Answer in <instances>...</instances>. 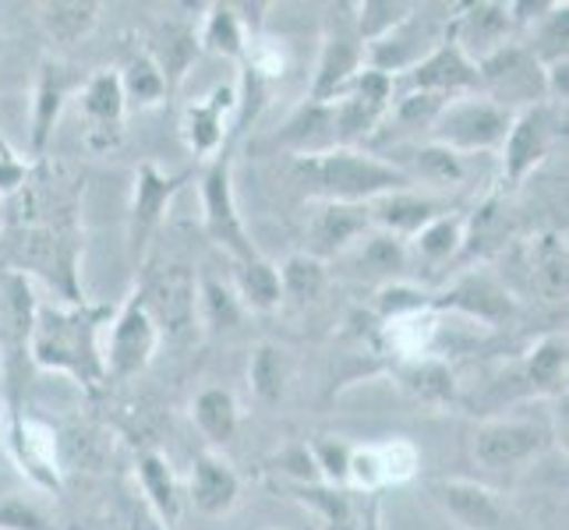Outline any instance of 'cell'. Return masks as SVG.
Wrapping results in <instances>:
<instances>
[{
	"instance_id": "6da1fadb",
	"label": "cell",
	"mask_w": 569,
	"mask_h": 530,
	"mask_svg": "<svg viewBox=\"0 0 569 530\" xmlns=\"http://www.w3.org/2000/svg\"><path fill=\"white\" fill-rule=\"evenodd\" d=\"M110 322V308L100 304H36V319L29 332V358L47 368L71 376L86 389L107 386L100 329Z\"/></svg>"
},
{
	"instance_id": "7a4b0ae2",
	"label": "cell",
	"mask_w": 569,
	"mask_h": 530,
	"mask_svg": "<svg viewBox=\"0 0 569 530\" xmlns=\"http://www.w3.org/2000/svg\"><path fill=\"white\" fill-rule=\"evenodd\" d=\"M293 184L316 202H343V206H371L382 194L410 191L415 181L392 167V160L361 152L355 146H337L316 156H293Z\"/></svg>"
},
{
	"instance_id": "3957f363",
	"label": "cell",
	"mask_w": 569,
	"mask_h": 530,
	"mask_svg": "<svg viewBox=\"0 0 569 530\" xmlns=\"http://www.w3.org/2000/svg\"><path fill=\"white\" fill-rule=\"evenodd\" d=\"M509 124H513V110L492 103L481 92H467V96H457V100H449L439 110L428 134L436 146L457 152V156H467V152L499 149Z\"/></svg>"
},
{
	"instance_id": "277c9868",
	"label": "cell",
	"mask_w": 569,
	"mask_h": 530,
	"mask_svg": "<svg viewBox=\"0 0 569 530\" xmlns=\"http://www.w3.org/2000/svg\"><path fill=\"white\" fill-rule=\"evenodd\" d=\"M478 92L513 113L548 103L545 68L523 43H506L478 64Z\"/></svg>"
},
{
	"instance_id": "5b68a950",
	"label": "cell",
	"mask_w": 569,
	"mask_h": 530,
	"mask_svg": "<svg viewBox=\"0 0 569 530\" xmlns=\"http://www.w3.org/2000/svg\"><path fill=\"white\" fill-rule=\"evenodd\" d=\"M202 220H206V233L212 238V244H220L233 262L259 259V251H254L244 230V220L238 212V199H233L230 149L216 152L209 167L202 170Z\"/></svg>"
},
{
	"instance_id": "8992f818",
	"label": "cell",
	"mask_w": 569,
	"mask_h": 530,
	"mask_svg": "<svg viewBox=\"0 0 569 530\" xmlns=\"http://www.w3.org/2000/svg\"><path fill=\"white\" fill-rule=\"evenodd\" d=\"M160 329H156L149 308L142 301L139 290H131V298L124 308L110 316L107 329V347H103V371L107 382H128L139 371H146L156 358V347H160Z\"/></svg>"
},
{
	"instance_id": "52a82bcc",
	"label": "cell",
	"mask_w": 569,
	"mask_h": 530,
	"mask_svg": "<svg viewBox=\"0 0 569 530\" xmlns=\"http://www.w3.org/2000/svg\"><path fill=\"white\" fill-rule=\"evenodd\" d=\"M142 293L149 316L160 329V337L181 340L199 319V277L188 266H163L146 283L134 287Z\"/></svg>"
},
{
	"instance_id": "ba28073f",
	"label": "cell",
	"mask_w": 569,
	"mask_h": 530,
	"mask_svg": "<svg viewBox=\"0 0 569 530\" xmlns=\"http://www.w3.org/2000/svg\"><path fill=\"white\" fill-rule=\"evenodd\" d=\"M361 68H365V43L355 29V14H329L308 100L332 103L350 82H355V74Z\"/></svg>"
},
{
	"instance_id": "9c48e42d",
	"label": "cell",
	"mask_w": 569,
	"mask_h": 530,
	"mask_svg": "<svg viewBox=\"0 0 569 530\" xmlns=\"http://www.w3.org/2000/svg\"><path fill=\"white\" fill-rule=\"evenodd\" d=\"M559 121H556V107L552 103H538L513 113V124H509L506 139H502V184L517 188L527 173H535L548 152L556 146Z\"/></svg>"
},
{
	"instance_id": "30bf717a",
	"label": "cell",
	"mask_w": 569,
	"mask_h": 530,
	"mask_svg": "<svg viewBox=\"0 0 569 530\" xmlns=\"http://www.w3.org/2000/svg\"><path fill=\"white\" fill-rule=\"evenodd\" d=\"M188 181V173H163L156 163H142L134 170V191H131V209H128V254L139 266L146 259L149 238L160 230V220L167 206L173 202Z\"/></svg>"
},
{
	"instance_id": "8fae6325",
	"label": "cell",
	"mask_w": 569,
	"mask_h": 530,
	"mask_svg": "<svg viewBox=\"0 0 569 530\" xmlns=\"http://www.w3.org/2000/svg\"><path fill=\"white\" fill-rule=\"evenodd\" d=\"M545 449H548V431L541 424L502 418V421H485L475 431L470 457H475L485 470H502V467L523 463L531 457H541Z\"/></svg>"
},
{
	"instance_id": "7c38bea8",
	"label": "cell",
	"mask_w": 569,
	"mask_h": 530,
	"mask_svg": "<svg viewBox=\"0 0 569 530\" xmlns=\"http://www.w3.org/2000/svg\"><path fill=\"white\" fill-rule=\"evenodd\" d=\"M82 71L57 61V57H43L36 68V86H32V156L43 160L50 134L64 113L68 96L82 89Z\"/></svg>"
},
{
	"instance_id": "4fadbf2b",
	"label": "cell",
	"mask_w": 569,
	"mask_h": 530,
	"mask_svg": "<svg viewBox=\"0 0 569 530\" xmlns=\"http://www.w3.org/2000/svg\"><path fill=\"white\" fill-rule=\"evenodd\" d=\"M407 92H428L439 100H457V96L478 92V64H470L467 57L457 50V43H449L442 36L421 61L403 71Z\"/></svg>"
},
{
	"instance_id": "5bb4252c",
	"label": "cell",
	"mask_w": 569,
	"mask_h": 530,
	"mask_svg": "<svg viewBox=\"0 0 569 530\" xmlns=\"http://www.w3.org/2000/svg\"><path fill=\"white\" fill-rule=\"evenodd\" d=\"M513 32V18H509V4H496V0H478V4H463L460 14L449 22L446 39L457 43V50L470 64H481L485 57L502 50Z\"/></svg>"
},
{
	"instance_id": "9a60e30c",
	"label": "cell",
	"mask_w": 569,
	"mask_h": 530,
	"mask_svg": "<svg viewBox=\"0 0 569 530\" xmlns=\"http://www.w3.org/2000/svg\"><path fill=\"white\" fill-rule=\"evenodd\" d=\"M428 496L446 517H453L467 530H506V506L492 488L467 478H436Z\"/></svg>"
},
{
	"instance_id": "2e32d148",
	"label": "cell",
	"mask_w": 569,
	"mask_h": 530,
	"mask_svg": "<svg viewBox=\"0 0 569 530\" xmlns=\"http://www.w3.org/2000/svg\"><path fill=\"white\" fill-rule=\"evenodd\" d=\"M82 113H86V142L96 152H107L121 142V131H124V92H121V78L117 71H96L92 78H86L82 89Z\"/></svg>"
},
{
	"instance_id": "e0dca14e",
	"label": "cell",
	"mask_w": 569,
	"mask_h": 530,
	"mask_svg": "<svg viewBox=\"0 0 569 530\" xmlns=\"http://www.w3.org/2000/svg\"><path fill=\"white\" fill-rule=\"evenodd\" d=\"M371 230L368 206H343V202H316V212L308 216V254L311 259H332L361 241Z\"/></svg>"
},
{
	"instance_id": "ac0fdd59",
	"label": "cell",
	"mask_w": 569,
	"mask_h": 530,
	"mask_svg": "<svg viewBox=\"0 0 569 530\" xmlns=\"http://www.w3.org/2000/svg\"><path fill=\"white\" fill-rule=\"evenodd\" d=\"M436 43H439V36L428 29V22H421V14L415 8V14H410L407 22H400L392 32H386L382 39L365 47V68L397 78L415 68Z\"/></svg>"
},
{
	"instance_id": "d6986e66",
	"label": "cell",
	"mask_w": 569,
	"mask_h": 530,
	"mask_svg": "<svg viewBox=\"0 0 569 530\" xmlns=\"http://www.w3.org/2000/svg\"><path fill=\"white\" fill-rule=\"evenodd\" d=\"M230 110H238V89H212L202 100L188 103L184 110V146L199 156V160H212L216 152L227 149V117Z\"/></svg>"
},
{
	"instance_id": "ffe728a7",
	"label": "cell",
	"mask_w": 569,
	"mask_h": 530,
	"mask_svg": "<svg viewBox=\"0 0 569 530\" xmlns=\"http://www.w3.org/2000/svg\"><path fill=\"white\" fill-rule=\"evenodd\" d=\"M418 474V453L407 442H386V446H365L350 453V478L347 484L361 488L368 496H379V488L400 484Z\"/></svg>"
},
{
	"instance_id": "44dd1931",
	"label": "cell",
	"mask_w": 569,
	"mask_h": 530,
	"mask_svg": "<svg viewBox=\"0 0 569 530\" xmlns=\"http://www.w3.org/2000/svg\"><path fill=\"white\" fill-rule=\"evenodd\" d=\"M446 209L428 199V194H418L415 188L410 191H392V194H382L368 206V216H371V227H379L386 238L407 244L415 238L418 230H425L436 216H442Z\"/></svg>"
},
{
	"instance_id": "7402d4cb",
	"label": "cell",
	"mask_w": 569,
	"mask_h": 530,
	"mask_svg": "<svg viewBox=\"0 0 569 530\" xmlns=\"http://www.w3.org/2000/svg\"><path fill=\"white\" fill-rule=\"evenodd\" d=\"M188 496H191V502H194V509H199V513H206V517H223V513H230L233 506H238L241 481H238L233 467L223 457L202 453L199 460H194Z\"/></svg>"
},
{
	"instance_id": "603a6c76",
	"label": "cell",
	"mask_w": 569,
	"mask_h": 530,
	"mask_svg": "<svg viewBox=\"0 0 569 530\" xmlns=\"http://www.w3.org/2000/svg\"><path fill=\"white\" fill-rule=\"evenodd\" d=\"M436 304L457 308L478 322H502L513 316V298H509L506 287L488 277V272H470V277L457 280L453 290H446Z\"/></svg>"
},
{
	"instance_id": "cb8c5ba5",
	"label": "cell",
	"mask_w": 569,
	"mask_h": 530,
	"mask_svg": "<svg viewBox=\"0 0 569 530\" xmlns=\"http://www.w3.org/2000/svg\"><path fill=\"white\" fill-rule=\"evenodd\" d=\"M8 442H11L14 460L22 463V470L39 488H50V492L61 488V474H57V457H53V431L47 424L14 418Z\"/></svg>"
},
{
	"instance_id": "d4e9b609",
	"label": "cell",
	"mask_w": 569,
	"mask_h": 530,
	"mask_svg": "<svg viewBox=\"0 0 569 530\" xmlns=\"http://www.w3.org/2000/svg\"><path fill=\"white\" fill-rule=\"evenodd\" d=\"M280 142L293 152V156H316L326 149H337V113H332V103H311L305 100L293 117L283 124Z\"/></svg>"
},
{
	"instance_id": "484cf974",
	"label": "cell",
	"mask_w": 569,
	"mask_h": 530,
	"mask_svg": "<svg viewBox=\"0 0 569 530\" xmlns=\"http://www.w3.org/2000/svg\"><path fill=\"white\" fill-rule=\"evenodd\" d=\"M569 254H566V238L559 233H545V238L531 241V287L538 298L548 304L566 301L569 290Z\"/></svg>"
},
{
	"instance_id": "4316f807",
	"label": "cell",
	"mask_w": 569,
	"mask_h": 530,
	"mask_svg": "<svg viewBox=\"0 0 569 530\" xmlns=\"http://www.w3.org/2000/svg\"><path fill=\"white\" fill-rule=\"evenodd\" d=\"M233 298H238L241 308L251 311H272L280 308L283 290H280V269L266 262L262 254L251 262H233Z\"/></svg>"
},
{
	"instance_id": "83f0119b",
	"label": "cell",
	"mask_w": 569,
	"mask_h": 530,
	"mask_svg": "<svg viewBox=\"0 0 569 530\" xmlns=\"http://www.w3.org/2000/svg\"><path fill=\"white\" fill-rule=\"evenodd\" d=\"M199 32L184 22H163L160 32H156V43L149 50V57L156 61V68L163 71L167 86L173 89L188 74L191 61L199 57Z\"/></svg>"
},
{
	"instance_id": "f1b7e54d",
	"label": "cell",
	"mask_w": 569,
	"mask_h": 530,
	"mask_svg": "<svg viewBox=\"0 0 569 530\" xmlns=\"http://www.w3.org/2000/svg\"><path fill=\"white\" fill-rule=\"evenodd\" d=\"M392 167H400L415 188L425 184H436V188H449V184H460L463 181V156L449 152L436 142H425V146H410L407 149V160H397Z\"/></svg>"
},
{
	"instance_id": "f546056e",
	"label": "cell",
	"mask_w": 569,
	"mask_h": 530,
	"mask_svg": "<svg viewBox=\"0 0 569 530\" xmlns=\"http://www.w3.org/2000/svg\"><path fill=\"white\" fill-rule=\"evenodd\" d=\"M290 492L298 502L316 509V517L322 520V530H358V523H361V509L355 499H350L347 488L311 481V484H290Z\"/></svg>"
},
{
	"instance_id": "4dcf8cb0",
	"label": "cell",
	"mask_w": 569,
	"mask_h": 530,
	"mask_svg": "<svg viewBox=\"0 0 569 530\" xmlns=\"http://www.w3.org/2000/svg\"><path fill=\"white\" fill-rule=\"evenodd\" d=\"M39 22H43L53 43L71 47L96 29V22H100V4H96V0H50V4L39 8Z\"/></svg>"
},
{
	"instance_id": "1f68e13d",
	"label": "cell",
	"mask_w": 569,
	"mask_h": 530,
	"mask_svg": "<svg viewBox=\"0 0 569 530\" xmlns=\"http://www.w3.org/2000/svg\"><path fill=\"white\" fill-rule=\"evenodd\" d=\"M139 481H142V496L152 509V517L163 527H170L181 513V496H178V481H173V470L160 453H142L139 457Z\"/></svg>"
},
{
	"instance_id": "d6a6232c",
	"label": "cell",
	"mask_w": 569,
	"mask_h": 530,
	"mask_svg": "<svg viewBox=\"0 0 569 530\" xmlns=\"http://www.w3.org/2000/svg\"><path fill=\"white\" fill-rule=\"evenodd\" d=\"M199 47L230 57V61H244L248 53V29L233 4H209V14L199 32Z\"/></svg>"
},
{
	"instance_id": "836d02e7",
	"label": "cell",
	"mask_w": 569,
	"mask_h": 530,
	"mask_svg": "<svg viewBox=\"0 0 569 530\" xmlns=\"http://www.w3.org/2000/svg\"><path fill=\"white\" fill-rule=\"evenodd\" d=\"M191 418L212 446H227L238 431V400L227 389H202L191 403Z\"/></svg>"
},
{
	"instance_id": "e575fe53",
	"label": "cell",
	"mask_w": 569,
	"mask_h": 530,
	"mask_svg": "<svg viewBox=\"0 0 569 530\" xmlns=\"http://www.w3.org/2000/svg\"><path fill=\"white\" fill-rule=\"evenodd\" d=\"M287 376H290V361L283 347L277 343L254 347L251 364H248V382L254 397H259V403H280L287 392Z\"/></svg>"
},
{
	"instance_id": "d590c367",
	"label": "cell",
	"mask_w": 569,
	"mask_h": 530,
	"mask_svg": "<svg viewBox=\"0 0 569 530\" xmlns=\"http://www.w3.org/2000/svg\"><path fill=\"white\" fill-rule=\"evenodd\" d=\"M463 233H467L463 216L442 212L425 230H418L407 244L415 248V254H418V259H425V262H446L449 254H457L463 248Z\"/></svg>"
},
{
	"instance_id": "8d00e7d4",
	"label": "cell",
	"mask_w": 569,
	"mask_h": 530,
	"mask_svg": "<svg viewBox=\"0 0 569 530\" xmlns=\"http://www.w3.org/2000/svg\"><path fill=\"white\" fill-rule=\"evenodd\" d=\"M117 78H121V92L128 107H156V103H163L170 92L163 71L156 68L149 53H134L124 74H117Z\"/></svg>"
},
{
	"instance_id": "74e56055",
	"label": "cell",
	"mask_w": 569,
	"mask_h": 530,
	"mask_svg": "<svg viewBox=\"0 0 569 530\" xmlns=\"http://www.w3.org/2000/svg\"><path fill=\"white\" fill-rule=\"evenodd\" d=\"M566 332H548L545 340L535 343L531 358H527V379L538 392H559L566 382V358H569Z\"/></svg>"
},
{
	"instance_id": "f35d334b",
	"label": "cell",
	"mask_w": 569,
	"mask_h": 530,
	"mask_svg": "<svg viewBox=\"0 0 569 530\" xmlns=\"http://www.w3.org/2000/svg\"><path fill=\"white\" fill-rule=\"evenodd\" d=\"M400 382L410 397H418L425 403H446V400H453V392H457L449 368L439 361H428V358H415L410 364H403Z\"/></svg>"
},
{
	"instance_id": "ab89813d",
	"label": "cell",
	"mask_w": 569,
	"mask_h": 530,
	"mask_svg": "<svg viewBox=\"0 0 569 530\" xmlns=\"http://www.w3.org/2000/svg\"><path fill=\"white\" fill-rule=\"evenodd\" d=\"M418 4H403V0H365V4H355V29L361 36V43H376L386 32H392L400 22H407L415 14Z\"/></svg>"
},
{
	"instance_id": "60d3db41",
	"label": "cell",
	"mask_w": 569,
	"mask_h": 530,
	"mask_svg": "<svg viewBox=\"0 0 569 530\" xmlns=\"http://www.w3.org/2000/svg\"><path fill=\"white\" fill-rule=\"evenodd\" d=\"M326 287V262L311 259L308 251L301 254H290V259L280 266V290L283 298H293V301H316Z\"/></svg>"
},
{
	"instance_id": "b9f144b4",
	"label": "cell",
	"mask_w": 569,
	"mask_h": 530,
	"mask_svg": "<svg viewBox=\"0 0 569 530\" xmlns=\"http://www.w3.org/2000/svg\"><path fill=\"white\" fill-rule=\"evenodd\" d=\"M199 316L212 332H223L241 322V304L233 298L230 287L206 277V280H199Z\"/></svg>"
},
{
	"instance_id": "7bdbcfd3",
	"label": "cell",
	"mask_w": 569,
	"mask_h": 530,
	"mask_svg": "<svg viewBox=\"0 0 569 530\" xmlns=\"http://www.w3.org/2000/svg\"><path fill=\"white\" fill-rule=\"evenodd\" d=\"M311 453V463H316V474L322 484H332V488H343L347 478H350V449L347 442L340 439H316L308 446Z\"/></svg>"
},
{
	"instance_id": "ee69618b",
	"label": "cell",
	"mask_w": 569,
	"mask_h": 530,
	"mask_svg": "<svg viewBox=\"0 0 569 530\" xmlns=\"http://www.w3.org/2000/svg\"><path fill=\"white\" fill-rule=\"evenodd\" d=\"M442 107H446V100H439V96L403 92V96H392V107L386 117H392V121L403 128H431V121H436Z\"/></svg>"
},
{
	"instance_id": "f6af8a7d",
	"label": "cell",
	"mask_w": 569,
	"mask_h": 530,
	"mask_svg": "<svg viewBox=\"0 0 569 530\" xmlns=\"http://www.w3.org/2000/svg\"><path fill=\"white\" fill-rule=\"evenodd\" d=\"M0 530H53L47 513L22 496L0 499Z\"/></svg>"
},
{
	"instance_id": "bcb514c9",
	"label": "cell",
	"mask_w": 569,
	"mask_h": 530,
	"mask_svg": "<svg viewBox=\"0 0 569 530\" xmlns=\"http://www.w3.org/2000/svg\"><path fill=\"white\" fill-rule=\"evenodd\" d=\"M428 293L421 290H410V287H389L379 293V308H382V316L389 319H410V316H418L421 308H428Z\"/></svg>"
},
{
	"instance_id": "7dc6e473",
	"label": "cell",
	"mask_w": 569,
	"mask_h": 530,
	"mask_svg": "<svg viewBox=\"0 0 569 530\" xmlns=\"http://www.w3.org/2000/svg\"><path fill=\"white\" fill-rule=\"evenodd\" d=\"M365 259L376 266V269H397L403 266V244L400 241H392V238H376V241H368L365 248Z\"/></svg>"
},
{
	"instance_id": "c3c4849f",
	"label": "cell",
	"mask_w": 569,
	"mask_h": 530,
	"mask_svg": "<svg viewBox=\"0 0 569 530\" xmlns=\"http://www.w3.org/2000/svg\"><path fill=\"white\" fill-rule=\"evenodd\" d=\"M358 530H382V523H379V496H368V506L361 509Z\"/></svg>"
},
{
	"instance_id": "681fc988",
	"label": "cell",
	"mask_w": 569,
	"mask_h": 530,
	"mask_svg": "<svg viewBox=\"0 0 569 530\" xmlns=\"http://www.w3.org/2000/svg\"><path fill=\"white\" fill-rule=\"evenodd\" d=\"M0 424H4V407H0Z\"/></svg>"
}]
</instances>
